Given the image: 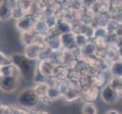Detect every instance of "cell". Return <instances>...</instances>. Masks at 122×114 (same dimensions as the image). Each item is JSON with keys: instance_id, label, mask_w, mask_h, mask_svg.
I'll return each mask as SVG.
<instances>
[{"instance_id": "277c9868", "label": "cell", "mask_w": 122, "mask_h": 114, "mask_svg": "<svg viewBox=\"0 0 122 114\" xmlns=\"http://www.w3.org/2000/svg\"><path fill=\"white\" fill-rule=\"evenodd\" d=\"M109 73L112 77H122V60H116L110 65Z\"/></svg>"}, {"instance_id": "ac0fdd59", "label": "cell", "mask_w": 122, "mask_h": 114, "mask_svg": "<svg viewBox=\"0 0 122 114\" xmlns=\"http://www.w3.org/2000/svg\"><path fill=\"white\" fill-rule=\"evenodd\" d=\"M38 114H49L47 112H40V113H39Z\"/></svg>"}, {"instance_id": "5bb4252c", "label": "cell", "mask_w": 122, "mask_h": 114, "mask_svg": "<svg viewBox=\"0 0 122 114\" xmlns=\"http://www.w3.org/2000/svg\"><path fill=\"white\" fill-rule=\"evenodd\" d=\"M58 89H59L61 94H62V96L64 97V95L66 94L67 92H68V91L69 90V85L67 81H61L60 82V84L58 85Z\"/></svg>"}, {"instance_id": "8992f818", "label": "cell", "mask_w": 122, "mask_h": 114, "mask_svg": "<svg viewBox=\"0 0 122 114\" xmlns=\"http://www.w3.org/2000/svg\"><path fill=\"white\" fill-rule=\"evenodd\" d=\"M68 75V68L65 67V65H58L56 66L55 69L53 76H55V78L59 79L61 81H63L65 78H67Z\"/></svg>"}, {"instance_id": "7a4b0ae2", "label": "cell", "mask_w": 122, "mask_h": 114, "mask_svg": "<svg viewBox=\"0 0 122 114\" xmlns=\"http://www.w3.org/2000/svg\"><path fill=\"white\" fill-rule=\"evenodd\" d=\"M60 42L61 47L65 49H71L76 47V42H75V34L71 32L62 33L60 37Z\"/></svg>"}, {"instance_id": "ba28073f", "label": "cell", "mask_w": 122, "mask_h": 114, "mask_svg": "<svg viewBox=\"0 0 122 114\" xmlns=\"http://www.w3.org/2000/svg\"><path fill=\"white\" fill-rule=\"evenodd\" d=\"M81 111L83 114H97V107L92 102H86L82 106Z\"/></svg>"}, {"instance_id": "9a60e30c", "label": "cell", "mask_w": 122, "mask_h": 114, "mask_svg": "<svg viewBox=\"0 0 122 114\" xmlns=\"http://www.w3.org/2000/svg\"><path fill=\"white\" fill-rule=\"evenodd\" d=\"M107 33V31L105 28H98V30L95 31L94 35H96V38L99 37H104Z\"/></svg>"}, {"instance_id": "8fae6325", "label": "cell", "mask_w": 122, "mask_h": 114, "mask_svg": "<svg viewBox=\"0 0 122 114\" xmlns=\"http://www.w3.org/2000/svg\"><path fill=\"white\" fill-rule=\"evenodd\" d=\"M49 87V84L46 83H41L34 88L33 91H34V93L36 94V96L45 97V95L46 96V93H47Z\"/></svg>"}, {"instance_id": "7c38bea8", "label": "cell", "mask_w": 122, "mask_h": 114, "mask_svg": "<svg viewBox=\"0 0 122 114\" xmlns=\"http://www.w3.org/2000/svg\"><path fill=\"white\" fill-rule=\"evenodd\" d=\"M97 94H98V90L96 87H92L90 88H89L86 92L85 94H84V97H85V98L86 99L87 102H92V100H96V97H97Z\"/></svg>"}, {"instance_id": "9c48e42d", "label": "cell", "mask_w": 122, "mask_h": 114, "mask_svg": "<svg viewBox=\"0 0 122 114\" xmlns=\"http://www.w3.org/2000/svg\"><path fill=\"white\" fill-rule=\"evenodd\" d=\"M80 93L78 92V90L76 89H72V88H69L68 92L64 95V98L67 102H73L80 98Z\"/></svg>"}, {"instance_id": "4fadbf2b", "label": "cell", "mask_w": 122, "mask_h": 114, "mask_svg": "<svg viewBox=\"0 0 122 114\" xmlns=\"http://www.w3.org/2000/svg\"><path fill=\"white\" fill-rule=\"evenodd\" d=\"M75 42H76L77 47L82 48L87 43V36L83 33L75 34Z\"/></svg>"}, {"instance_id": "52a82bcc", "label": "cell", "mask_w": 122, "mask_h": 114, "mask_svg": "<svg viewBox=\"0 0 122 114\" xmlns=\"http://www.w3.org/2000/svg\"><path fill=\"white\" fill-rule=\"evenodd\" d=\"M96 46L90 42H87L81 48V53L85 56H91L92 55H93L96 53Z\"/></svg>"}, {"instance_id": "30bf717a", "label": "cell", "mask_w": 122, "mask_h": 114, "mask_svg": "<svg viewBox=\"0 0 122 114\" xmlns=\"http://www.w3.org/2000/svg\"><path fill=\"white\" fill-rule=\"evenodd\" d=\"M108 84L119 94L122 91V77H112Z\"/></svg>"}, {"instance_id": "3957f363", "label": "cell", "mask_w": 122, "mask_h": 114, "mask_svg": "<svg viewBox=\"0 0 122 114\" xmlns=\"http://www.w3.org/2000/svg\"><path fill=\"white\" fill-rule=\"evenodd\" d=\"M56 67V65L50 60H46L42 62L40 64V73L46 76V77L52 76L53 75Z\"/></svg>"}, {"instance_id": "5b68a950", "label": "cell", "mask_w": 122, "mask_h": 114, "mask_svg": "<svg viewBox=\"0 0 122 114\" xmlns=\"http://www.w3.org/2000/svg\"><path fill=\"white\" fill-rule=\"evenodd\" d=\"M46 97H47L51 101H52V100H58L63 96L61 94V92H60L59 89H58V86L53 85V86L49 87L47 93H46Z\"/></svg>"}, {"instance_id": "2e32d148", "label": "cell", "mask_w": 122, "mask_h": 114, "mask_svg": "<svg viewBox=\"0 0 122 114\" xmlns=\"http://www.w3.org/2000/svg\"><path fill=\"white\" fill-rule=\"evenodd\" d=\"M106 114H121V113L119 111L116 110V109H108V111H106Z\"/></svg>"}, {"instance_id": "6da1fadb", "label": "cell", "mask_w": 122, "mask_h": 114, "mask_svg": "<svg viewBox=\"0 0 122 114\" xmlns=\"http://www.w3.org/2000/svg\"><path fill=\"white\" fill-rule=\"evenodd\" d=\"M120 94L118 91L112 88L108 84H106L101 90L100 97L103 102L108 104H114L119 100Z\"/></svg>"}, {"instance_id": "e0dca14e", "label": "cell", "mask_w": 122, "mask_h": 114, "mask_svg": "<svg viewBox=\"0 0 122 114\" xmlns=\"http://www.w3.org/2000/svg\"><path fill=\"white\" fill-rule=\"evenodd\" d=\"M117 54L119 55L120 58L122 60V46H120V47H118V49H117Z\"/></svg>"}]
</instances>
